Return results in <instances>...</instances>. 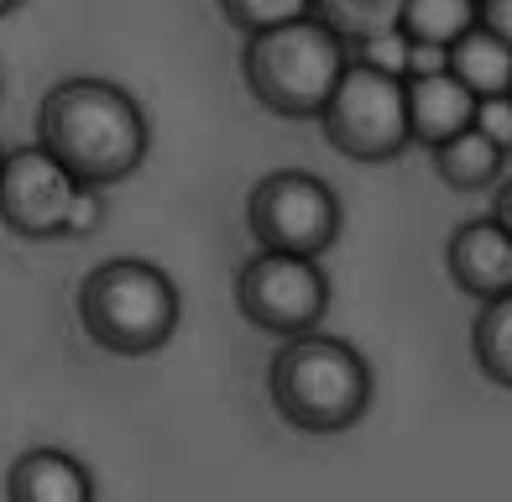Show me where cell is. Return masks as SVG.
Here are the masks:
<instances>
[{
    "instance_id": "6",
    "label": "cell",
    "mask_w": 512,
    "mask_h": 502,
    "mask_svg": "<svg viewBox=\"0 0 512 502\" xmlns=\"http://www.w3.org/2000/svg\"><path fill=\"white\" fill-rule=\"evenodd\" d=\"M340 194L319 173L277 168L256 178L246 194V231L267 251H298V257H324L340 241Z\"/></svg>"
},
{
    "instance_id": "7",
    "label": "cell",
    "mask_w": 512,
    "mask_h": 502,
    "mask_svg": "<svg viewBox=\"0 0 512 502\" xmlns=\"http://www.w3.org/2000/svg\"><path fill=\"white\" fill-rule=\"evenodd\" d=\"M236 309L246 325L267 335H304L319 330L330 314V278H324L319 257L256 246L236 272Z\"/></svg>"
},
{
    "instance_id": "13",
    "label": "cell",
    "mask_w": 512,
    "mask_h": 502,
    "mask_svg": "<svg viewBox=\"0 0 512 502\" xmlns=\"http://www.w3.org/2000/svg\"><path fill=\"white\" fill-rule=\"evenodd\" d=\"M502 157H507V152H502L497 142H486L476 126H465V131L445 136L439 147H429L434 173L445 178L450 189H460V194H471V189H497Z\"/></svg>"
},
{
    "instance_id": "19",
    "label": "cell",
    "mask_w": 512,
    "mask_h": 502,
    "mask_svg": "<svg viewBox=\"0 0 512 502\" xmlns=\"http://www.w3.org/2000/svg\"><path fill=\"white\" fill-rule=\"evenodd\" d=\"M471 126L486 136V142H497L502 152H512V89L507 95H481L476 110H471Z\"/></svg>"
},
{
    "instance_id": "20",
    "label": "cell",
    "mask_w": 512,
    "mask_h": 502,
    "mask_svg": "<svg viewBox=\"0 0 512 502\" xmlns=\"http://www.w3.org/2000/svg\"><path fill=\"white\" fill-rule=\"evenodd\" d=\"M100 225H105V189H100V184H79L74 204H68L63 236H95Z\"/></svg>"
},
{
    "instance_id": "11",
    "label": "cell",
    "mask_w": 512,
    "mask_h": 502,
    "mask_svg": "<svg viewBox=\"0 0 512 502\" xmlns=\"http://www.w3.org/2000/svg\"><path fill=\"white\" fill-rule=\"evenodd\" d=\"M403 89H408V131H413V147H439L445 136H455V131L471 126L476 95L450 74V68L413 74V79H403Z\"/></svg>"
},
{
    "instance_id": "21",
    "label": "cell",
    "mask_w": 512,
    "mask_h": 502,
    "mask_svg": "<svg viewBox=\"0 0 512 502\" xmlns=\"http://www.w3.org/2000/svg\"><path fill=\"white\" fill-rule=\"evenodd\" d=\"M476 21H481L486 32H497L507 48H512V0H481V16Z\"/></svg>"
},
{
    "instance_id": "23",
    "label": "cell",
    "mask_w": 512,
    "mask_h": 502,
    "mask_svg": "<svg viewBox=\"0 0 512 502\" xmlns=\"http://www.w3.org/2000/svg\"><path fill=\"white\" fill-rule=\"evenodd\" d=\"M16 6H21V0H0V16H11Z\"/></svg>"
},
{
    "instance_id": "22",
    "label": "cell",
    "mask_w": 512,
    "mask_h": 502,
    "mask_svg": "<svg viewBox=\"0 0 512 502\" xmlns=\"http://www.w3.org/2000/svg\"><path fill=\"white\" fill-rule=\"evenodd\" d=\"M492 220H497L502 231L512 236V178H507V184L497 178V194H492Z\"/></svg>"
},
{
    "instance_id": "24",
    "label": "cell",
    "mask_w": 512,
    "mask_h": 502,
    "mask_svg": "<svg viewBox=\"0 0 512 502\" xmlns=\"http://www.w3.org/2000/svg\"><path fill=\"white\" fill-rule=\"evenodd\" d=\"M0 157H6V147H0Z\"/></svg>"
},
{
    "instance_id": "1",
    "label": "cell",
    "mask_w": 512,
    "mask_h": 502,
    "mask_svg": "<svg viewBox=\"0 0 512 502\" xmlns=\"http://www.w3.org/2000/svg\"><path fill=\"white\" fill-rule=\"evenodd\" d=\"M37 142L48 147L63 168H74L84 184H126L147 163L152 126L142 100L115 79L74 74L58 79L37 100Z\"/></svg>"
},
{
    "instance_id": "8",
    "label": "cell",
    "mask_w": 512,
    "mask_h": 502,
    "mask_svg": "<svg viewBox=\"0 0 512 502\" xmlns=\"http://www.w3.org/2000/svg\"><path fill=\"white\" fill-rule=\"evenodd\" d=\"M79 184L84 178L74 168H63L42 142L11 147L0 157V225L16 236H27V241L63 236L68 204H74Z\"/></svg>"
},
{
    "instance_id": "12",
    "label": "cell",
    "mask_w": 512,
    "mask_h": 502,
    "mask_svg": "<svg viewBox=\"0 0 512 502\" xmlns=\"http://www.w3.org/2000/svg\"><path fill=\"white\" fill-rule=\"evenodd\" d=\"M445 68L471 89V95H507L512 89V48L497 37V32H486L481 21L471 32H460L450 48H445Z\"/></svg>"
},
{
    "instance_id": "10",
    "label": "cell",
    "mask_w": 512,
    "mask_h": 502,
    "mask_svg": "<svg viewBox=\"0 0 512 502\" xmlns=\"http://www.w3.org/2000/svg\"><path fill=\"white\" fill-rule=\"evenodd\" d=\"M6 497L11 502H89L95 497V476H89L79 455H68L58 445H32L11 461Z\"/></svg>"
},
{
    "instance_id": "18",
    "label": "cell",
    "mask_w": 512,
    "mask_h": 502,
    "mask_svg": "<svg viewBox=\"0 0 512 502\" xmlns=\"http://www.w3.org/2000/svg\"><path fill=\"white\" fill-rule=\"evenodd\" d=\"M351 58L382 68V74H392V79H408V68H413V37L403 27H387V32L366 37V42H351Z\"/></svg>"
},
{
    "instance_id": "3",
    "label": "cell",
    "mask_w": 512,
    "mask_h": 502,
    "mask_svg": "<svg viewBox=\"0 0 512 502\" xmlns=\"http://www.w3.org/2000/svg\"><path fill=\"white\" fill-rule=\"evenodd\" d=\"M345 63H351V42L324 27L314 11L241 42V79L251 100L283 121H319Z\"/></svg>"
},
{
    "instance_id": "4",
    "label": "cell",
    "mask_w": 512,
    "mask_h": 502,
    "mask_svg": "<svg viewBox=\"0 0 512 502\" xmlns=\"http://www.w3.org/2000/svg\"><path fill=\"white\" fill-rule=\"evenodd\" d=\"M84 335L110 356H152L173 340L183 319L178 283L147 257H110L89 267L74 293Z\"/></svg>"
},
{
    "instance_id": "9",
    "label": "cell",
    "mask_w": 512,
    "mask_h": 502,
    "mask_svg": "<svg viewBox=\"0 0 512 502\" xmlns=\"http://www.w3.org/2000/svg\"><path fill=\"white\" fill-rule=\"evenodd\" d=\"M445 272L471 299H497V293L512 288V236L492 215L455 225L445 241Z\"/></svg>"
},
{
    "instance_id": "17",
    "label": "cell",
    "mask_w": 512,
    "mask_h": 502,
    "mask_svg": "<svg viewBox=\"0 0 512 502\" xmlns=\"http://www.w3.org/2000/svg\"><path fill=\"white\" fill-rule=\"evenodd\" d=\"M215 6L241 37H251V32H267V27H283V21L309 16L314 0H215Z\"/></svg>"
},
{
    "instance_id": "2",
    "label": "cell",
    "mask_w": 512,
    "mask_h": 502,
    "mask_svg": "<svg viewBox=\"0 0 512 502\" xmlns=\"http://www.w3.org/2000/svg\"><path fill=\"white\" fill-rule=\"evenodd\" d=\"M371 367L340 335H288L267 367V393L277 419L304 435H345L371 408Z\"/></svg>"
},
{
    "instance_id": "16",
    "label": "cell",
    "mask_w": 512,
    "mask_h": 502,
    "mask_svg": "<svg viewBox=\"0 0 512 502\" xmlns=\"http://www.w3.org/2000/svg\"><path fill=\"white\" fill-rule=\"evenodd\" d=\"M314 16L345 42H366L387 27H398L403 0H314Z\"/></svg>"
},
{
    "instance_id": "5",
    "label": "cell",
    "mask_w": 512,
    "mask_h": 502,
    "mask_svg": "<svg viewBox=\"0 0 512 502\" xmlns=\"http://www.w3.org/2000/svg\"><path fill=\"white\" fill-rule=\"evenodd\" d=\"M324 142L351 163H392L413 147L408 131V89L403 79L382 74L371 63H345L335 95L319 110Z\"/></svg>"
},
{
    "instance_id": "15",
    "label": "cell",
    "mask_w": 512,
    "mask_h": 502,
    "mask_svg": "<svg viewBox=\"0 0 512 502\" xmlns=\"http://www.w3.org/2000/svg\"><path fill=\"white\" fill-rule=\"evenodd\" d=\"M481 16V0H403L398 27L413 42H429V48H450L460 32H471Z\"/></svg>"
},
{
    "instance_id": "14",
    "label": "cell",
    "mask_w": 512,
    "mask_h": 502,
    "mask_svg": "<svg viewBox=\"0 0 512 502\" xmlns=\"http://www.w3.org/2000/svg\"><path fill=\"white\" fill-rule=\"evenodd\" d=\"M471 356L486 382L512 393V288L497 299H481L471 319Z\"/></svg>"
}]
</instances>
